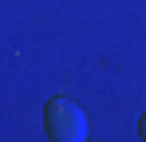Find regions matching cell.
I'll use <instances>...</instances> for the list:
<instances>
[{
  "mask_svg": "<svg viewBox=\"0 0 146 142\" xmlns=\"http://www.w3.org/2000/svg\"><path fill=\"white\" fill-rule=\"evenodd\" d=\"M44 130L55 142H83L87 138V115L67 99H51L44 111Z\"/></svg>",
  "mask_w": 146,
  "mask_h": 142,
  "instance_id": "cell-1",
  "label": "cell"
},
{
  "mask_svg": "<svg viewBox=\"0 0 146 142\" xmlns=\"http://www.w3.org/2000/svg\"><path fill=\"white\" fill-rule=\"evenodd\" d=\"M138 134H142V138H146V115L138 118Z\"/></svg>",
  "mask_w": 146,
  "mask_h": 142,
  "instance_id": "cell-2",
  "label": "cell"
}]
</instances>
